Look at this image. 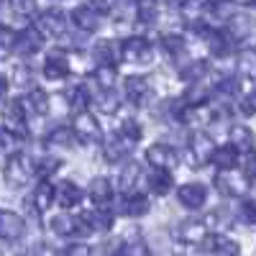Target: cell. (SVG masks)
<instances>
[{
    "mask_svg": "<svg viewBox=\"0 0 256 256\" xmlns=\"http://www.w3.org/2000/svg\"><path fill=\"white\" fill-rule=\"evenodd\" d=\"M36 172V162L28 156V154H10L8 162H6V169H3V174H6V182L10 187H24Z\"/></svg>",
    "mask_w": 256,
    "mask_h": 256,
    "instance_id": "6da1fadb",
    "label": "cell"
},
{
    "mask_svg": "<svg viewBox=\"0 0 256 256\" xmlns=\"http://www.w3.org/2000/svg\"><path fill=\"white\" fill-rule=\"evenodd\" d=\"M13 52L20 54V56H34L41 52V46H44V34H41L36 26H28L24 31H18L13 36Z\"/></svg>",
    "mask_w": 256,
    "mask_h": 256,
    "instance_id": "7a4b0ae2",
    "label": "cell"
},
{
    "mask_svg": "<svg viewBox=\"0 0 256 256\" xmlns=\"http://www.w3.org/2000/svg\"><path fill=\"white\" fill-rule=\"evenodd\" d=\"M152 54H154V49L144 36H131L120 44V59H126V62L146 64V62H152Z\"/></svg>",
    "mask_w": 256,
    "mask_h": 256,
    "instance_id": "3957f363",
    "label": "cell"
},
{
    "mask_svg": "<svg viewBox=\"0 0 256 256\" xmlns=\"http://www.w3.org/2000/svg\"><path fill=\"white\" fill-rule=\"evenodd\" d=\"M72 134H74L80 141H84V144H95V141L102 138V128H100V120H98L92 113L82 110V113H77V118H74Z\"/></svg>",
    "mask_w": 256,
    "mask_h": 256,
    "instance_id": "277c9868",
    "label": "cell"
},
{
    "mask_svg": "<svg viewBox=\"0 0 256 256\" xmlns=\"http://www.w3.org/2000/svg\"><path fill=\"white\" fill-rule=\"evenodd\" d=\"M146 162L154 169H164V172H172V169L180 164L177 152L169 144H152L146 148Z\"/></svg>",
    "mask_w": 256,
    "mask_h": 256,
    "instance_id": "5b68a950",
    "label": "cell"
},
{
    "mask_svg": "<svg viewBox=\"0 0 256 256\" xmlns=\"http://www.w3.org/2000/svg\"><path fill=\"white\" fill-rule=\"evenodd\" d=\"M24 105H20V100L16 102H8L6 108H3V128L6 131H10L16 138H24L26 136V116H24Z\"/></svg>",
    "mask_w": 256,
    "mask_h": 256,
    "instance_id": "8992f818",
    "label": "cell"
},
{
    "mask_svg": "<svg viewBox=\"0 0 256 256\" xmlns=\"http://www.w3.org/2000/svg\"><path fill=\"white\" fill-rule=\"evenodd\" d=\"M80 228L84 233H105V230L113 228V218H110V212H105L102 208L84 210L80 216Z\"/></svg>",
    "mask_w": 256,
    "mask_h": 256,
    "instance_id": "52a82bcc",
    "label": "cell"
},
{
    "mask_svg": "<svg viewBox=\"0 0 256 256\" xmlns=\"http://www.w3.org/2000/svg\"><path fill=\"white\" fill-rule=\"evenodd\" d=\"M256 31V24L248 13H233L228 20H226V34L230 41H244L248 38L251 34Z\"/></svg>",
    "mask_w": 256,
    "mask_h": 256,
    "instance_id": "ba28073f",
    "label": "cell"
},
{
    "mask_svg": "<svg viewBox=\"0 0 256 256\" xmlns=\"http://www.w3.org/2000/svg\"><path fill=\"white\" fill-rule=\"evenodd\" d=\"M212 152H216V144H212V138H210V136H205V134H195V136L190 138V144H187V154L192 156L190 162L195 164V166H200V164L210 162Z\"/></svg>",
    "mask_w": 256,
    "mask_h": 256,
    "instance_id": "9c48e42d",
    "label": "cell"
},
{
    "mask_svg": "<svg viewBox=\"0 0 256 256\" xmlns=\"http://www.w3.org/2000/svg\"><path fill=\"white\" fill-rule=\"evenodd\" d=\"M24 230H26V223H24V218H20L18 212L0 210V238L13 244V241H18L20 236H24Z\"/></svg>",
    "mask_w": 256,
    "mask_h": 256,
    "instance_id": "30bf717a",
    "label": "cell"
},
{
    "mask_svg": "<svg viewBox=\"0 0 256 256\" xmlns=\"http://www.w3.org/2000/svg\"><path fill=\"white\" fill-rule=\"evenodd\" d=\"M177 200L187 208V210H200L208 200V190L198 182H187L177 190Z\"/></svg>",
    "mask_w": 256,
    "mask_h": 256,
    "instance_id": "8fae6325",
    "label": "cell"
},
{
    "mask_svg": "<svg viewBox=\"0 0 256 256\" xmlns=\"http://www.w3.org/2000/svg\"><path fill=\"white\" fill-rule=\"evenodd\" d=\"M41 34H49V36H62L67 34V16L62 10H44L38 16V26H36Z\"/></svg>",
    "mask_w": 256,
    "mask_h": 256,
    "instance_id": "7c38bea8",
    "label": "cell"
},
{
    "mask_svg": "<svg viewBox=\"0 0 256 256\" xmlns=\"http://www.w3.org/2000/svg\"><path fill=\"white\" fill-rule=\"evenodd\" d=\"M123 95L131 100L134 105H144L152 95V84L146 82V77H138V74H131L123 84Z\"/></svg>",
    "mask_w": 256,
    "mask_h": 256,
    "instance_id": "4fadbf2b",
    "label": "cell"
},
{
    "mask_svg": "<svg viewBox=\"0 0 256 256\" xmlns=\"http://www.w3.org/2000/svg\"><path fill=\"white\" fill-rule=\"evenodd\" d=\"M72 24L84 34H92L100 28V10H95L92 6H77L72 10Z\"/></svg>",
    "mask_w": 256,
    "mask_h": 256,
    "instance_id": "5bb4252c",
    "label": "cell"
},
{
    "mask_svg": "<svg viewBox=\"0 0 256 256\" xmlns=\"http://www.w3.org/2000/svg\"><path fill=\"white\" fill-rule=\"evenodd\" d=\"M70 74V59L64 52H49L44 59V77L49 80H64Z\"/></svg>",
    "mask_w": 256,
    "mask_h": 256,
    "instance_id": "9a60e30c",
    "label": "cell"
},
{
    "mask_svg": "<svg viewBox=\"0 0 256 256\" xmlns=\"http://www.w3.org/2000/svg\"><path fill=\"white\" fill-rule=\"evenodd\" d=\"M200 246L205 251H210V256H238L241 254V246L236 241L223 238V236H208Z\"/></svg>",
    "mask_w": 256,
    "mask_h": 256,
    "instance_id": "2e32d148",
    "label": "cell"
},
{
    "mask_svg": "<svg viewBox=\"0 0 256 256\" xmlns=\"http://www.w3.org/2000/svg\"><path fill=\"white\" fill-rule=\"evenodd\" d=\"M88 195L90 200L95 202V208H105V205H110L113 200V184L108 177H95L88 187Z\"/></svg>",
    "mask_w": 256,
    "mask_h": 256,
    "instance_id": "e0dca14e",
    "label": "cell"
},
{
    "mask_svg": "<svg viewBox=\"0 0 256 256\" xmlns=\"http://www.w3.org/2000/svg\"><path fill=\"white\" fill-rule=\"evenodd\" d=\"M82 198H84V192H82L72 180H64V182L54 190V200H56L62 208H74V205L82 202Z\"/></svg>",
    "mask_w": 256,
    "mask_h": 256,
    "instance_id": "ac0fdd59",
    "label": "cell"
},
{
    "mask_svg": "<svg viewBox=\"0 0 256 256\" xmlns=\"http://www.w3.org/2000/svg\"><path fill=\"white\" fill-rule=\"evenodd\" d=\"M177 238L184 244H202L208 238V223L202 220H184L177 228Z\"/></svg>",
    "mask_w": 256,
    "mask_h": 256,
    "instance_id": "d6986e66",
    "label": "cell"
},
{
    "mask_svg": "<svg viewBox=\"0 0 256 256\" xmlns=\"http://www.w3.org/2000/svg\"><path fill=\"white\" fill-rule=\"evenodd\" d=\"M92 56L98 62V67H116V62L120 59V46L116 44V41H98V44L92 46Z\"/></svg>",
    "mask_w": 256,
    "mask_h": 256,
    "instance_id": "ffe728a7",
    "label": "cell"
},
{
    "mask_svg": "<svg viewBox=\"0 0 256 256\" xmlns=\"http://www.w3.org/2000/svg\"><path fill=\"white\" fill-rule=\"evenodd\" d=\"M216 184L228 198H244L246 190H248V180L246 177H233V174H220L216 180Z\"/></svg>",
    "mask_w": 256,
    "mask_h": 256,
    "instance_id": "44dd1931",
    "label": "cell"
},
{
    "mask_svg": "<svg viewBox=\"0 0 256 256\" xmlns=\"http://www.w3.org/2000/svg\"><path fill=\"white\" fill-rule=\"evenodd\" d=\"M49 228L56 233V236H62V238H70V236H77V233H82L80 220L72 218V216H67V212H59V216H54V218L49 220Z\"/></svg>",
    "mask_w": 256,
    "mask_h": 256,
    "instance_id": "7402d4cb",
    "label": "cell"
},
{
    "mask_svg": "<svg viewBox=\"0 0 256 256\" xmlns=\"http://www.w3.org/2000/svg\"><path fill=\"white\" fill-rule=\"evenodd\" d=\"M148 198L141 195V192H128L126 200H123V212L128 218H144L146 212H148Z\"/></svg>",
    "mask_w": 256,
    "mask_h": 256,
    "instance_id": "603a6c76",
    "label": "cell"
},
{
    "mask_svg": "<svg viewBox=\"0 0 256 256\" xmlns=\"http://www.w3.org/2000/svg\"><path fill=\"white\" fill-rule=\"evenodd\" d=\"M20 105H24V110L34 113V116H46L49 113V95L44 90H31L24 100H20Z\"/></svg>",
    "mask_w": 256,
    "mask_h": 256,
    "instance_id": "cb8c5ba5",
    "label": "cell"
},
{
    "mask_svg": "<svg viewBox=\"0 0 256 256\" xmlns=\"http://www.w3.org/2000/svg\"><path fill=\"white\" fill-rule=\"evenodd\" d=\"M131 141H126V138H120V136H116V138H110L108 144L102 146V156L108 159L110 164H116V162H120V159H126L128 154H131Z\"/></svg>",
    "mask_w": 256,
    "mask_h": 256,
    "instance_id": "d4e9b609",
    "label": "cell"
},
{
    "mask_svg": "<svg viewBox=\"0 0 256 256\" xmlns=\"http://www.w3.org/2000/svg\"><path fill=\"white\" fill-rule=\"evenodd\" d=\"M64 100H67L70 110L82 113V110H88V105H90V92H88L84 84H72V88L64 92Z\"/></svg>",
    "mask_w": 256,
    "mask_h": 256,
    "instance_id": "484cf974",
    "label": "cell"
},
{
    "mask_svg": "<svg viewBox=\"0 0 256 256\" xmlns=\"http://www.w3.org/2000/svg\"><path fill=\"white\" fill-rule=\"evenodd\" d=\"M162 49H164V54L172 59V62H180V59L187 54V41H184V36H180V34H166V36L162 38Z\"/></svg>",
    "mask_w": 256,
    "mask_h": 256,
    "instance_id": "4316f807",
    "label": "cell"
},
{
    "mask_svg": "<svg viewBox=\"0 0 256 256\" xmlns=\"http://www.w3.org/2000/svg\"><path fill=\"white\" fill-rule=\"evenodd\" d=\"M210 162L216 164L220 172H230V169L238 164V152H236L233 146H218L216 152H212Z\"/></svg>",
    "mask_w": 256,
    "mask_h": 256,
    "instance_id": "83f0119b",
    "label": "cell"
},
{
    "mask_svg": "<svg viewBox=\"0 0 256 256\" xmlns=\"http://www.w3.org/2000/svg\"><path fill=\"white\" fill-rule=\"evenodd\" d=\"M230 146L236 148V152H251V148H254V134H251V128L233 126L230 128Z\"/></svg>",
    "mask_w": 256,
    "mask_h": 256,
    "instance_id": "f1b7e54d",
    "label": "cell"
},
{
    "mask_svg": "<svg viewBox=\"0 0 256 256\" xmlns=\"http://www.w3.org/2000/svg\"><path fill=\"white\" fill-rule=\"evenodd\" d=\"M31 202H34V210H38V212L49 210V208H52V202H54V187H52L49 182H41V184L34 190Z\"/></svg>",
    "mask_w": 256,
    "mask_h": 256,
    "instance_id": "f546056e",
    "label": "cell"
},
{
    "mask_svg": "<svg viewBox=\"0 0 256 256\" xmlns=\"http://www.w3.org/2000/svg\"><path fill=\"white\" fill-rule=\"evenodd\" d=\"M146 184H148V190H152L154 195H166L174 182H172V177H169V172H164V169H154V172L148 174Z\"/></svg>",
    "mask_w": 256,
    "mask_h": 256,
    "instance_id": "4dcf8cb0",
    "label": "cell"
},
{
    "mask_svg": "<svg viewBox=\"0 0 256 256\" xmlns=\"http://www.w3.org/2000/svg\"><path fill=\"white\" fill-rule=\"evenodd\" d=\"M72 144H74L72 128H54V131L46 136V146L49 148H70Z\"/></svg>",
    "mask_w": 256,
    "mask_h": 256,
    "instance_id": "1f68e13d",
    "label": "cell"
},
{
    "mask_svg": "<svg viewBox=\"0 0 256 256\" xmlns=\"http://www.w3.org/2000/svg\"><path fill=\"white\" fill-rule=\"evenodd\" d=\"M138 177H141V169L138 164H126V169L120 172V190L126 192H134V187L138 184Z\"/></svg>",
    "mask_w": 256,
    "mask_h": 256,
    "instance_id": "d6a6232c",
    "label": "cell"
},
{
    "mask_svg": "<svg viewBox=\"0 0 256 256\" xmlns=\"http://www.w3.org/2000/svg\"><path fill=\"white\" fill-rule=\"evenodd\" d=\"M136 13H138V20H141V24H154V20H156V13H159L156 0H136Z\"/></svg>",
    "mask_w": 256,
    "mask_h": 256,
    "instance_id": "836d02e7",
    "label": "cell"
},
{
    "mask_svg": "<svg viewBox=\"0 0 256 256\" xmlns=\"http://www.w3.org/2000/svg\"><path fill=\"white\" fill-rule=\"evenodd\" d=\"M238 72L244 77H254L256 80V49H244L238 54Z\"/></svg>",
    "mask_w": 256,
    "mask_h": 256,
    "instance_id": "e575fe53",
    "label": "cell"
},
{
    "mask_svg": "<svg viewBox=\"0 0 256 256\" xmlns=\"http://www.w3.org/2000/svg\"><path fill=\"white\" fill-rule=\"evenodd\" d=\"M208 62H190L187 67H182V80L184 82H200L208 74Z\"/></svg>",
    "mask_w": 256,
    "mask_h": 256,
    "instance_id": "d590c367",
    "label": "cell"
},
{
    "mask_svg": "<svg viewBox=\"0 0 256 256\" xmlns=\"http://www.w3.org/2000/svg\"><path fill=\"white\" fill-rule=\"evenodd\" d=\"M118 136H120V138H126V141H131V144H136V141L144 136V131H141V123H136L134 118H126V120L120 123V131H118Z\"/></svg>",
    "mask_w": 256,
    "mask_h": 256,
    "instance_id": "8d00e7d4",
    "label": "cell"
},
{
    "mask_svg": "<svg viewBox=\"0 0 256 256\" xmlns=\"http://www.w3.org/2000/svg\"><path fill=\"white\" fill-rule=\"evenodd\" d=\"M116 67H105V64H102V67H98L95 70V82L100 84V90H113L116 88Z\"/></svg>",
    "mask_w": 256,
    "mask_h": 256,
    "instance_id": "74e56055",
    "label": "cell"
},
{
    "mask_svg": "<svg viewBox=\"0 0 256 256\" xmlns=\"http://www.w3.org/2000/svg\"><path fill=\"white\" fill-rule=\"evenodd\" d=\"M118 105H120V100H118V95H116L113 90H102V92H100L98 108H100L105 116H113V113L118 110Z\"/></svg>",
    "mask_w": 256,
    "mask_h": 256,
    "instance_id": "f35d334b",
    "label": "cell"
},
{
    "mask_svg": "<svg viewBox=\"0 0 256 256\" xmlns=\"http://www.w3.org/2000/svg\"><path fill=\"white\" fill-rule=\"evenodd\" d=\"M59 166H62V162H59L56 156H44V162L36 164V172H38L41 177H52Z\"/></svg>",
    "mask_w": 256,
    "mask_h": 256,
    "instance_id": "ab89813d",
    "label": "cell"
},
{
    "mask_svg": "<svg viewBox=\"0 0 256 256\" xmlns=\"http://www.w3.org/2000/svg\"><path fill=\"white\" fill-rule=\"evenodd\" d=\"M241 110H244L246 116H256V90L248 92V95H244V100H241Z\"/></svg>",
    "mask_w": 256,
    "mask_h": 256,
    "instance_id": "60d3db41",
    "label": "cell"
},
{
    "mask_svg": "<svg viewBox=\"0 0 256 256\" xmlns=\"http://www.w3.org/2000/svg\"><path fill=\"white\" fill-rule=\"evenodd\" d=\"M13 74H16V77H13V82L18 84V88H24V84H28V82H31V70H28V67H18Z\"/></svg>",
    "mask_w": 256,
    "mask_h": 256,
    "instance_id": "b9f144b4",
    "label": "cell"
},
{
    "mask_svg": "<svg viewBox=\"0 0 256 256\" xmlns=\"http://www.w3.org/2000/svg\"><path fill=\"white\" fill-rule=\"evenodd\" d=\"M126 256H148V246L144 241H136L134 246H126Z\"/></svg>",
    "mask_w": 256,
    "mask_h": 256,
    "instance_id": "7bdbcfd3",
    "label": "cell"
},
{
    "mask_svg": "<svg viewBox=\"0 0 256 256\" xmlns=\"http://www.w3.org/2000/svg\"><path fill=\"white\" fill-rule=\"evenodd\" d=\"M64 256H90V248L84 244H72V246H67Z\"/></svg>",
    "mask_w": 256,
    "mask_h": 256,
    "instance_id": "ee69618b",
    "label": "cell"
},
{
    "mask_svg": "<svg viewBox=\"0 0 256 256\" xmlns=\"http://www.w3.org/2000/svg\"><path fill=\"white\" fill-rule=\"evenodd\" d=\"M244 174H246V180H254V177H256V154H248V156H246Z\"/></svg>",
    "mask_w": 256,
    "mask_h": 256,
    "instance_id": "f6af8a7d",
    "label": "cell"
},
{
    "mask_svg": "<svg viewBox=\"0 0 256 256\" xmlns=\"http://www.w3.org/2000/svg\"><path fill=\"white\" fill-rule=\"evenodd\" d=\"M13 141H16V136L0 126V148H6V152H8V148H13Z\"/></svg>",
    "mask_w": 256,
    "mask_h": 256,
    "instance_id": "bcb514c9",
    "label": "cell"
},
{
    "mask_svg": "<svg viewBox=\"0 0 256 256\" xmlns=\"http://www.w3.org/2000/svg\"><path fill=\"white\" fill-rule=\"evenodd\" d=\"M110 3H113V0H88V6H92V8L100 10V13H102V10H108Z\"/></svg>",
    "mask_w": 256,
    "mask_h": 256,
    "instance_id": "7dc6e473",
    "label": "cell"
},
{
    "mask_svg": "<svg viewBox=\"0 0 256 256\" xmlns=\"http://www.w3.org/2000/svg\"><path fill=\"white\" fill-rule=\"evenodd\" d=\"M244 216H246L251 223H256V202H246V205H244Z\"/></svg>",
    "mask_w": 256,
    "mask_h": 256,
    "instance_id": "c3c4849f",
    "label": "cell"
},
{
    "mask_svg": "<svg viewBox=\"0 0 256 256\" xmlns=\"http://www.w3.org/2000/svg\"><path fill=\"white\" fill-rule=\"evenodd\" d=\"M8 88H10L8 77H6V74H0V100H3V98L8 95Z\"/></svg>",
    "mask_w": 256,
    "mask_h": 256,
    "instance_id": "681fc988",
    "label": "cell"
},
{
    "mask_svg": "<svg viewBox=\"0 0 256 256\" xmlns=\"http://www.w3.org/2000/svg\"><path fill=\"white\" fill-rule=\"evenodd\" d=\"M236 6H246V8H256V0H230Z\"/></svg>",
    "mask_w": 256,
    "mask_h": 256,
    "instance_id": "f907efd6",
    "label": "cell"
},
{
    "mask_svg": "<svg viewBox=\"0 0 256 256\" xmlns=\"http://www.w3.org/2000/svg\"><path fill=\"white\" fill-rule=\"evenodd\" d=\"M6 34H8V31H6L3 26H0V46H3V41H6Z\"/></svg>",
    "mask_w": 256,
    "mask_h": 256,
    "instance_id": "816d5d0a",
    "label": "cell"
},
{
    "mask_svg": "<svg viewBox=\"0 0 256 256\" xmlns=\"http://www.w3.org/2000/svg\"><path fill=\"white\" fill-rule=\"evenodd\" d=\"M0 256H6V251H3V248H0Z\"/></svg>",
    "mask_w": 256,
    "mask_h": 256,
    "instance_id": "f5cc1de1",
    "label": "cell"
}]
</instances>
